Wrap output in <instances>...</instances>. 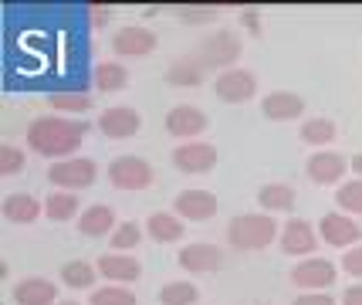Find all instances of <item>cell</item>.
I'll return each instance as SVG.
<instances>
[{
	"label": "cell",
	"mask_w": 362,
	"mask_h": 305,
	"mask_svg": "<svg viewBox=\"0 0 362 305\" xmlns=\"http://www.w3.org/2000/svg\"><path fill=\"white\" fill-rule=\"evenodd\" d=\"M62 285L64 289H75V292H88V289H95V282L102 278L98 275V268H95L92 261H64L62 265Z\"/></svg>",
	"instance_id": "25"
},
{
	"label": "cell",
	"mask_w": 362,
	"mask_h": 305,
	"mask_svg": "<svg viewBox=\"0 0 362 305\" xmlns=\"http://www.w3.org/2000/svg\"><path fill=\"white\" fill-rule=\"evenodd\" d=\"M58 305H81V302H58Z\"/></svg>",
	"instance_id": "42"
},
{
	"label": "cell",
	"mask_w": 362,
	"mask_h": 305,
	"mask_svg": "<svg viewBox=\"0 0 362 305\" xmlns=\"http://www.w3.org/2000/svg\"><path fill=\"white\" fill-rule=\"evenodd\" d=\"M98 129L109 139H129V136H136L142 129V115L132 105H109L105 113L98 115Z\"/></svg>",
	"instance_id": "16"
},
{
	"label": "cell",
	"mask_w": 362,
	"mask_h": 305,
	"mask_svg": "<svg viewBox=\"0 0 362 305\" xmlns=\"http://www.w3.org/2000/svg\"><path fill=\"white\" fill-rule=\"evenodd\" d=\"M180 17L183 21H193V24H200V21H214V11H180Z\"/></svg>",
	"instance_id": "39"
},
{
	"label": "cell",
	"mask_w": 362,
	"mask_h": 305,
	"mask_svg": "<svg viewBox=\"0 0 362 305\" xmlns=\"http://www.w3.org/2000/svg\"><path fill=\"white\" fill-rule=\"evenodd\" d=\"M142 241V227L136 221H119V227L109 234L112 251H136Z\"/></svg>",
	"instance_id": "33"
},
{
	"label": "cell",
	"mask_w": 362,
	"mask_h": 305,
	"mask_svg": "<svg viewBox=\"0 0 362 305\" xmlns=\"http://www.w3.org/2000/svg\"><path fill=\"white\" fill-rule=\"evenodd\" d=\"M349 170H352V173H356V177L362 180V153H356V156H352V163H349Z\"/></svg>",
	"instance_id": "41"
},
{
	"label": "cell",
	"mask_w": 362,
	"mask_h": 305,
	"mask_svg": "<svg viewBox=\"0 0 362 305\" xmlns=\"http://www.w3.org/2000/svg\"><path fill=\"white\" fill-rule=\"evenodd\" d=\"M173 166L180 173H210L217 166V146L214 143H180L173 149Z\"/></svg>",
	"instance_id": "14"
},
{
	"label": "cell",
	"mask_w": 362,
	"mask_h": 305,
	"mask_svg": "<svg viewBox=\"0 0 362 305\" xmlns=\"http://www.w3.org/2000/svg\"><path fill=\"white\" fill-rule=\"evenodd\" d=\"M342 305H362V285H349L342 292Z\"/></svg>",
	"instance_id": "38"
},
{
	"label": "cell",
	"mask_w": 362,
	"mask_h": 305,
	"mask_svg": "<svg viewBox=\"0 0 362 305\" xmlns=\"http://www.w3.org/2000/svg\"><path fill=\"white\" fill-rule=\"evenodd\" d=\"M318 238L332 248H356L362 244V224H356V217H349L342 210H332L318 221Z\"/></svg>",
	"instance_id": "9"
},
{
	"label": "cell",
	"mask_w": 362,
	"mask_h": 305,
	"mask_svg": "<svg viewBox=\"0 0 362 305\" xmlns=\"http://www.w3.org/2000/svg\"><path fill=\"white\" fill-rule=\"evenodd\" d=\"M261 115L271 119V122H291V119H298L305 115V98L298 92H271V96L261 98Z\"/></svg>",
	"instance_id": "18"
},
{
	"label": "cell",
	"mask_w": 362,
	"mask_h": 305,
	"mask_svg": "<svg viewBox=\"0 0 362 305\" xmlns=\"http://www.w3.org/2000/svg\"><path fill=\"white\" fill-rule=\"evenodd\" d=\"M200 302V289L193 282H170L159 289V305H197Z\"/></svg>",
	"instance_id": "30"
},
{
	"label": "cell",
	"mask_w": 362,
	"mask_h": 305,
	"mask_svg": "<svg viewBox=\"0 0 362 305\" xmlns=\"http://www.w3.org/2000/svg\"><path fill=\"white\" fill-rule=\"evenodd\" d=\"M342 272L352 275V278H362V244L342 251Z\"/></svg>",
	"instance_id": "35"
},
{
	"label": "cell",
	"mask_w": 362,
	"mask_h": 305,
	"mask_svg": "<svg viewBox=\"0 0 362 305\" xmlns=\"http://www.w3.org/2000/svg\"><path fill=\"white\" fill-rule=\"evenodd\" d=\"M24 166H28V156H24L21 146H14V143L0 146V177H17Z\"/></svg>",
	"instance_id": "34"
},
{
	"label": "cell",
	"mask_w": 362,
	"mask_h": 305,
	"mask_svg": "<svg viewBox=\"0 0 362 305\" xmlns=\"http://www.w3.org/2000/svg\"><path fill=\"white\" fill-rule=\"evenodd\" d=\"M156 34L149 28H142V24H126V28H119L112 34V51L119 58H146V54L156 51Z\"/></svg>",
	"instance_id": "12"
},
{
	"label": "cell",
	"mask_w": 362,
	"mask_h": 305,
	"mask_svg": "<svg viewBox=\"0 0 362 305\" xmlns=\"http://www.w3.org/2000/svg\"><path fill=\"white\" fill-rule=\"evenodd\" d=\"M92 85L98 92H122L129 85V68L122 62H98L92 71Z\"/></svg>",
	"instance_id": "26"
},
{
	"label": "cell",
	"mask_w": 362,
	"mask_h": 305,
	"mask_svg": "<svg viewBox=\"0 0 362 305\" xmlns=\"http://www.w3.org/2000/svg\"><path fill=\"white\" fill-rule=\"evenodd\" d=\"M278 241H281V251L291 258H308L312 251L318 248V231L308 221H301V217H291V221H284L281 224V234H278Z\"/></svg>",
	"instance_id": "15"
},
{
	"label": "cell",
	"mask_w": 362,
	"mask_h": 305,
	"mask_svg": "<svg viewBox=\"0 0 362 305\" xmlns=\"http://www.w3.org/2000/svg\"><path fill=\"white\" fill-rule=\"evenodd\" d=\"M240 24L254 34V38H261V14H254V11H244L240 14Z\"/></svg>",
	"instance_id": "37"
},
{
	"label": "cell",
	"mask_w": 362,
	"mask_h": 305,
	"mask_svg": "<svg viewBox=\"0 0 362 305\" xmlns=\"http://www.w3.org/2000/svg\"><path fill=\"white\" fill-rule=\"evenodd\" d=\"M78 214H81V204H78V197H75L71 190H51L45 197V217L58 221V224L75 221Z\"/></svg>",
	"instance_id": "27"
},
{
	"label": "cell",
	"mask_w": 362,
	"mask_h": 305,
	"mask_svg": "<svg viewBox=\"0 0 362 305\" xmlns=\"http://www.w3.org/2000/svg\"><path fill=\"white\" fill-rule=\"evenodd\" d=\"M109 183L115 190H126V193L146 190L153 183V166L142 156H115L109 163Z\"/></svg>",
	"instance_id": "5"
},
{
	"label": "cell",
	"mask_w": 362,
	"mask_h": 305,
	"mask_svg": "<svg viewBox=\"0 0 362 305\" xmlns=\"http://www.w3.org/2000/svg\"><path fill=\"white\" fill-rule=\"evenodd\" d=\"M95 180H98V163L88 156H68V160L51 163L47 170V183L54 190H88Z\"/></svg>",
	"instance_id": "4"
},
{
	"label": "cell",
	"mask_w": 362,
	"mask_h": 305,
	"mask_svg": "<svg viewBox=\"0 0 362 305\" xmlns=\"http://www.w3.org/2000/svg\"><path fill=\"white\" fill-rule=\"evenodd\" d=\"M281 234V227L274 221V214H237L227 224V244L234 251H261L271 248V241Z\"/></svg>",
	"instance_id": "2"
},
{
	"label": "cell",
	"mask_w": 362,
	"mask_h": 305,
	"mask_svg": "<svg viewBox=\"0 0 362 305\" xmlns=\"http://www.w3.org/2000/svg\"><path fill=\"white\" fill-rule=\"evenodd\" d=\"M291 285L301 292H329L339 278V268L332 265L329 258H305L291 268Z\"/></svg>",
	"instance_id": "6"
},
{
	"label": "cell",
	"mask_w": 362,
	"mask_h": 305,
	"mask_svg": "<svg viewBox=\"0 0 362 305\" xmlns=\"http://www.w3.org/2000/svg\"><path fill=\"white\" fill-rule=\"evenodd\" d=\"M214 96L221 102H230V105H244L257 96V75L247 71V68H230V71H221L217 81H214Z\"/></svg>",
	"instance_id": "7"
},
{
	"label": "cell",
	"mask_w": 362,
	"mask_h": 305,
	"mask_svg": "<svg viewBox=\"0 0 362 305\" xmlns=\"http://www.w3.org/2000/svg\"><path fill=\"white\" fill-rule=\"evenodd\" d=\"M119 227V217H115V210L109 204H92V207H85L78 214V231L85 238H105Z\"/></svg>",
	"instance_id": "21"
},
{
	"label": "cell",
	"mask_w": 362,
	"mask_h": 305,
	"mask_svg": "<svg viewBox=\"0 0 362 305\" xmlns=\"http://www.w3.org/2000/svg\"><path fill=\"white\" fill-rule=\"evenodd\" d=\"M95 268L102 278H109L112 285H132L142 278V265L139 258L126 255V251H112V255H102L95 261Z\"/></svg>",
	"instance_id": "17"
},
{
	"label": "cell",
	"mask_w": 362,
	"mask_h": 305,
	"mask_svg": "<svg viewBox=\"0 0 362 305\" xmlns=\"http://www.w3.org/2000/svg\"><path fill=\"white\" fill-rule=\"evenodd\" d=\"M14 305H58V285L51 278L31 275L14 285Z\"/></svg>",
	"instance_id": "19"
},
{
	"label": "cell",
	"mask_w": 362,
	"mask_h": 305,
	"mask_svg": "<svg viewBox=\"0 0 362 305\" xmlns=\"http://www.w3.org/2000/svg\"><path fill=\"white\" fill-rule=\"evenodd\" d=\"M146 234H149L156 244H176V241H183L187 224H183V217H180V214L156 210V214H149V221H146Z\"/></svg>",
	"instance_id": "22"
},
{
	"label": "cell",
	"mask_w": 362,
	"mask_h": 305,
	"mask_svg": "<svg viewBox=\"0 0 362 305\" xmlns=\"http://www.w3.org/2000/svg\"><path fill=\"white\" fill-rule=\"evenodd\" d=\"M335 204L342 214L349 217H362V180H346V183H339V190H335Z\"/></svg>",
	"instance_id": "31"
},
{
	"label": "cell",
	"mask_w": 362,
	"mask_h": 305,
	"mask_svg": "<svg viewBox=\"0 0 362 305\" xmlns=\"http://www.w3.org/2000/svg\"><path fill=\"white\" fill-rule=\"evenodd\" d=\"M0 214H4V221H11V224H34L41 214H45V204L31 197V193L17 190L11 197H4V204H0Z\"/></svg>",
	"instance_id": "20"
},
{
	"label": "cell",
	"mask_w": 362,
	"mask_h": 305,
	"mask_svg": "<svg viewBox=\"0 0 362 305\" xmlns=\"http://www.w3.org/2000/svg\"><path fill=\"white\" fill-rule=\"evenodd\" d=\"M88 305H139V299L129 285H105V289H92Z\"/></svg>",
	"instance_id": "32"
},
{
	"label": "cell",
	"mask_w": 362,
	"mask_h": 305,
	"mask_svg": "<svg viewBox=\"0 0 362 305\" xmlns=\"http://www.w3.org/2000/svg\"><path fill=\"white\" fill-rule=\"evenodd\" d=\"M204 79H206V68L197 62V54H180L166 68V81L176 85V88H197V85H204Z\"/></svg>",
	"instance_id": "23"
},
{
	"label": "cell",
	"mask_w": 362,
	"mask_h": 305,
	"mask_svg": "<svg viewBox=\"0 0 362 305\" xmlns=\"http://www.w3.org/2000/svg\"><path fill=\"white\" fill-rule=\"evenodd\" d=\"M332 139H335V122L332 119L315 115V119H305L301 122V143L315 146V149H329Z\"/></svg>",
	"instance_id": "29"
},
{
	"label": "cell",
	"mask_w": 362,
	"mask_h": 305,
	"mask_svg": "<svg viewBox=\"0 0 362 305\" xmlns=\"http://www.w3.org/2000/svg\"><path fill=\"white\" fill-rule=\"evenodd\" d=\"M88 136V122L68 119V115H37L28 126V146L45 160H68L78 153Z\"/></svg>",
	"instance_id": "1"
},
{
	"label": "cell",
	"mask_w": 362,
	"mask_h": 305,
	"mask_svg": "<svg viewBox=\"0 0 362 305\" xmlns=\"http://www.w3.org/2000/svg\"><path fill=\"white\" fill-rule=\"evenodd\" d=\"M291 305H339V302L332 299L329 292H301Z\"/></svg>",
	"instance_id": "36"
},
{
	"label": "cell",
	"mask_w": 362,
	"mask_h": 305,
	"mask_svg": "<svg viewBox=\"0 0 362 305\" xmlns=\"http://www.w3.org/2000/svg\"><path fill=\"white\" fill-rule=\"evenodd\" d=\"M305 170H308V180L318 183V187H335V183H346V173H349V160L342 153H335V149H315L308 163H305Z\"/></svg>",
	"instance_id": "8"
},
{
	"label": "cell",
	"mask_w": 362,
	"mask_h": 305,
	"mask_svg": "<svg viewBox=\"0 0 362 305\" xmlns=\"http://www.w3.org/2000/svg\"><path fill=\"white\" fill-rule=\"evenodd\" d=\"M88 11H92V24H95V28H102V24H105V21H109V17H112V11H102L98 4H92Z\"/></svg>",
	"instance_id": "40"
},
{
	"label": "cell",
	"mask_w": 362,
	"mask_h": 305,
	"mask_svg": "<svg viewBox=\"0 0 362 305\" xmlns=\"http://www.w3.org/2000/svg\"><path fill=\"white\" fill-rule=\"evenodd\" d=\"M223 261H227V255H223L217 244H210V241H193V244H187V248L176 255V265H180L183 272H189V275L221 272Z\"/></svg>",
	"instance_id": "11"
},
{
	"label": "cell",
	"mask_w": 362,
	"mask_h": 305,
	"mask_svg": "<svg viewBox=\"0 0 362 305\" xmlns=\"http://www.w3.org/2000/svg\"><path fill=\"white\" fill-rule=\"evenodd\" d=\"M92 92H81V88H75V92H51L47 96V105L51 109H58V113H68V115H81V113H88L92 109Z\"/></svg>",
	"instance_id": "28"
},
{
	"label": "cell",
	"mask_w": 362,
	"mask_h": 305,
	"mask_svg": "<svg viewBox=\"0 0 362 305\" xmlns=\"http://www.w3.org/2000/svg\"><path fill=\"white\" fill-rule=\"evenodd\" d=\"M237 58H240V38H237L234 31H227V28H221V31L206 34L204 41H200V48H197V62L204 64L206 71L214 68H221V71H230V68H237Z\"/></svg>",
	"instance_id": "3"
},
{
	"label": "cell",
	"mask_w": 362,
	"mask_h": 305,
	"mask_svg": "<svg viewBox=\"0 0 362 305\" xmlns=\"http://www.w3.org/2000/svg\"><path fill=\"white\" fill-rule=\"evenodd\" d=\"M217 210H221V200H217V193L204 190V187H193V190L176 193V200H173V214H180L183 221H193V224H200V221H210V217H217Z\"/></svg>",
	"instance_id": "10"
},
{
	"label": "cell",
	"mask_w": 362,
	"mask_h": 305,
	"mask_svg": "<svg viewBox=\"0 0 362 305\" xmlns=\"http://www.w3.org/2000/svg\"><path fill=\"white\" fill-rule=\"evenodd\" d=\"M295 200H298V193H295V187H288V183H264L257 190V204H261L264 214H291Z\"/></svg>",
	"instance_id": "24"
},
{
	"label": "cell",
	"mask_w": 362,
	"mask_h": 305,
	"mask_svg": "<svg viewBox=\"0 0 362 305\" xmlns=\"http://www.w3.org/2000/svg\"><path fill=\"white\" fill-rule=\"evenodd\" d=\"M206 126H210V119H206L204 109H197V105H173L170 113H166V132L176 136V139H187L193 143L197 136H204Z\"/></svg>",
	"instance_id": "13"
}]
</instances>
